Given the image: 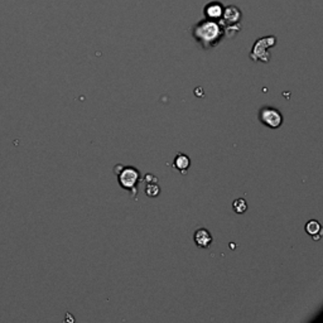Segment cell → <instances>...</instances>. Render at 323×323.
<instances>
[{
	"instance_id": "obj_1",
	"label": "cell",
	"mask_w": 323,
	"mask_h": 323,
	"mask_svg": "<svg viewBox=\"0 0 323 323\" xmlns=\"http://www.w3.org/2000/svg\"><path fill=\"white\" fill-rule=\"evenodd\" d=\"M192 37L203 49H211L216 47L225 37L223 27L219 20L204 18L196 23L191 29Z\"/></svg>"
},
{
	"instance_id": "obj_6",
	"label": "cell",
	"mask_w": 323,
	"mask_h": 323,
	"mask_svg": "<svg viewBox=\"0 0 323 323\" xmlns=\"http://www.w3.org/2000/svg\"><path fill=\"white\" fill-rule=\"evenodd\" d=\"M223 9H225V6L221 3H219V1H211V3H208L203 8L204 18L212 19V20H220L221 17H222Z\"/></svg>"
},
{
	"instance_id": "obj_4",
	"label": "cell",
	"mask_w": 323,
	"mask_h": 323,
	"mask_svg": "<svg viewBox=\"0 0 323 323\" xmlns=\"http://www.w3.org/2000/svg\"><path fill=\"white\" fill-rule=\"evenodd\" d=\"M119 184L121 188L126 189L130 193L135 195L137 193V187L141 181V172L134 167H124L119 174Z\"/></svg>"
},
{
	"instance_id": "obj_10",
	"label": "cell",
	"mask_w": 323,
	"mask_h": 323,
	"mask_svg": "<svg viewBox=\"0 0 323 323\" xmlns=\"http://www.w3.org/2000/svg\"><path fill=\"white\" fill-rule=\"evenodd\" d=\"M232 208L236 214L242 215L245 214L247 211V203L245 201L244 198H238V200H235L234 203H232Z\"/></svg>"
},
{
	"instance_id": "obj_3",
	"label": "cell",
	"mask_w": 323,
	"mask_h": 323,
	"mask_svg": "<svg viewBox=\"0 0 323 323\" xmlns=\"http://www.w3.org/2000/svg\"><path fill=\"white\" fill-rule=\"evenodd\" d=\"M277 44V37L275 36H268V37H262L256 40V42L254 43L253 48H251L250 52V58L254 62H264V63H268L270 61V53H269L268 49L274 47Z\"/></svg>"
},
{
	"instance_id": "obj_9",
	"label": "cell",
	"mask_w": 323,
	"mask_h": 323,
	"mask_svg": "<svg viewBox=\"0 0 323 323\" xmlns=\"http://www.w3.org/2000/svg\"><path fill=\"white\" fill-rule=\"evenodd\" d=\"M321 230H322V227H321V223L318 222L317 220H311L305 225V231H307L308 235H311L314 240H318L321 238Z\"/></svg>"
},
{
	"instance_id": "obj_8",
	"label": "cell",
	"mask_w": 323,
	"mask_h": 323,
	"mask_svg": "<svg viewBox=\"0 0 323 323\" xmlns=\"http://www.w3.org/2000/svg\"><path fill=\"white\" fill-rule=\"evenodd\" d=\"M173 167L176 168L177 171H180L181 173L186 174L187 169L191 167V159H189V157L186 156V154H178V156L174 158Z\"/></svg>"
},
{
	"instance_id": "obj_12",
	"label": "cell",
	"mask_w": 323,
	"mask_h": 323,
	"mask_svg": "<svg viewBox=\"0 0 323 323\" xmlns=\"http://www.w3.org/2000/svg\"><path fill=\"white\" fill-rule=\"evenodd\" d=\"M144 182L145 183H157L158 182V178L156 176H153V174H145V177H144Z\"/></svg>"
},
{
	"instance_id": "obj_7",
	"label": "cell",
	"mask_w": 323,
	"mask_h": 323,
	"mask_svg": "<svg viewBox=\"0 0 323 323\" xmlns=\"http://www.w3.org/2000/svg\"><path fill=\"white\" fill-rule=\"evenodd\" d=\"M193 240H195V244L201 249H207L211 246L214 238L211 232L207 229H198L196 230L195 235H193Z\"/></svg>"
},
{
	"instance_id": "obj_13",
	"label": "cell",
	"mask_w": 323,
	"mask_h": 323,
	"mask_svg": "<svg viewBox=\"0 0 323 323\" xmlns=\"http://www.w3.org/2000/svg\"><path fill=\"white\" fill-rule=\"evenodd\" d=\"M122 165H116L115 167V169H114V171H115V174H119L120 172H121V169H122Z\"/></svg>"
},
{
	"instance_id": "obj_11",
	"label": "cell",
	"mask_w": 323,
	"mask_h": 323,
	"mask_svg": "<svg viewBox=\"0 0 323 323\" xmlns=\"http://www.w3.org/2000/svg\"><path fill=\"white\" fill-rule=\"evenodd\" d=\"M145 193L148 197H158L161 193V187L158 186V183H146Z\"/></svg>"
},
{
	"instance_id": "obj_5",
	"label": "cell",
	"mask_w": 323,
	"mask_h": 323,
	"mask_svg": "<svg viewBox=\"0 0 323 323\" xmlns=\"http://www.w3.org/2000/svg\"><path fill=\"white\" fill-rule=\"evenodd\" d=\"M259 120L262 124L270 129H278L283 125L284 118L283 114L275 107L265 106L260 109L259 111Z\"/></svg>"
},
{
	"instance_id": "obj_2",
	"label": "cell",
	"mask_w": 323,
	"mask_h": 323,
	"mask_svg": "<svg viewBox=\"0 0 323 323\" xmlns=\"http://www.w3.org/2000/svg\"><path fill=\"white\" fill-rule=\"evenodd\" d=\"M241 19H242V13L238 6H226L223 9L222 17L219 20L223 27V32H225L226 37H234L235 34L240 32Z\"/></svg>"
}]
</instances>
